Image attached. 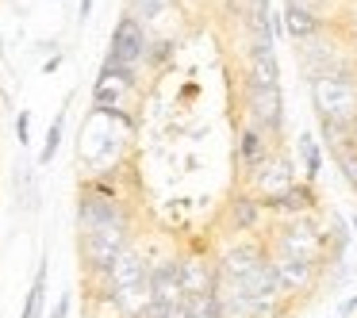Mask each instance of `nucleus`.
<instances>
[{
	"instance_id": "f257e3e1",
	"label": "nucleus",
	"mask_w": 357,
	"mask_h": 318,
	"mask_svg": "<svg viewBox=\"0 0 357 318\" xmlns=\"http://www.w3.org/2000/svg\"><path fill=\"white\" fill-rule=\"evenodd\" d=\"M319 123H354L357 119V62H346L323 77L307 81Z\"/></svg>"
},
{
	"instance_id": "f03ea898",
	"label": "nucleus",
	"mask_w": 357,
	"mask_h": 318,
	"mask_svg": "<svg viewBox=\"0 0 357 318\" xmlns=\"http://www.w3.org/2000/svg\"><path fill=\"white\" fill-rule=\"evenodd\" d=\"M269 253L296 257V261H311L323 269V226L315 223V215L307 218H284V223L269 226V238H261Z\"/></svg>"
},
{
	"instance_id": "7ed1b4c3",
	"label": "nucleus",
	"mask_w": 357,
	"mask_h": 318,
	"mask_svg": "<svg viewBox=\"0 0 357 318\" xmlns=\"http://www.w3.org/2000/svg\"><path fill=\"white\" fill-rule=\"evenodd\" d=\"M131 230H135V218H119V223L96 226V230H81L77 234L81 272H104L127 246H131Z\"/></svg>"
},
{
	"instance_id": "20e7f679",
	"label": "nucleus",
	"mask_w": 357,
	"mask_h": 318,
	"mask_svg": "<svg viewBox=\"0 0 357 318\" xmlns=\"http://www.w3.org/2000/svg\"><path fill=\"white\" fill-rule=\"evenodd\" d=\"M242 108H246V123L280 146V134H284V96H280V88H261L242 81Z\"/></svg>"
},
{
	"instance_id": "39448f33",
	"label": "nucleus",
	"mask_w": 357,
	"mask_h": 318,
	"mask_svg": "<svg viewBox=\"0 0 357 318\" xmlns=\"http://www.w3.org/2000/svg\"><path fill=\"white\" fill-rule=\"evenodd\" d=\"M146 47H150L146 27H142L139 19H131V16L123 12V16L116 19V27H112V39H108V58H104V62L127 65V70H139V65H142V58H146Z\"/></svg>"
},
{
	"instance_id": "423d86ee",
	"label": "nucleus",
	"mask_w": 357,
	"mask_h": 318,
	"mask_svg": "<svg viewBox=\"0 0 357 318\" xmlns=\"http://www.w3.org/2000/svg\"><path fill=\"white\" fill-rule=\"evenodd\" d=\"M292 184H296V161L284 154V150H273V154L246 177V192H254L257 200H265V196H280V192H288Z\"/></svg>"
},
{
	"instance_id": "0eeeda50",
	"label": "nucleus",
	"mask_w": 357,
	"mask_h": 318,
	"mask_svg": "<svg viewBox=\"0 0 357 318\" xmlns=\"http://www.w3.org/2000/svg\"><path fill=\"white\" fill-rule=\"evenodd\" d=\"M119 218H135L131 207H127L119 196H100V192H93L89 184H81V196H77V234L81 230H96V226H108V223H119Z\"/></svg>"
},
{
	"instance_id": "6e6552de",
	"label": "nucleus",
	"mask_w": 357,
	"mask_h": 318,
	"mask_svg": "<svg viewBox=\"0 0 357 318\" xmlns=\"http://www.w3.org/2000/svg\"><path fill=\"white\" fill-rule=\"evenodd\" d=\"M261 203V211H265V218H277V223H284V218H307V215H315L319 211V192H315V184H307V180H296L288 192H280V196H265V200H257Z\"/></svg>"
},
{
	"instance_id": "1a4fd4ad",
	"label": "nucleus",
	"mask_w": 357,
	"mask_h": 318,
	"mask_svg": "<svg viewBox=\"0 0 357 318\" xmlns=\"http://www.w3.org/2000/svg\"><path fill=\"white\" fill-rule=\"evenodd\" d=\"M269 264L277 272V284H280V295L292 299V295H303L311 299V292H319V264L311 261H296V257H280V253H269Z\"/></svg>"
},
{
	"instance_id": "9d476101",
	"label": "nucleus",
	"mask_w": 357,
	"mask_h": 318,
	"mask_svg": "<svg viewBox=\"0 0 357 318\" xmlns=\"http://www.w3.org/2000/svg\"><path fill=\"white\" fill-rule=\"evenodd\" d=\"M296 47H300V70H303V77H307V81H315V77H323V73L338 70V65L354 62V58L342 54L338 42H331V35H326V31L315 35V39H307V42H296Z\"/></svg>"
},
{
	"instance_id": "9b49d317",
	"label": "nucleus",
	"mask_w": 357,
	"mask_h": 318,
	"mask_svg": "<svg viewBox=\"0 0 357 318\" xmlns=\"http://www.w3.org/2000/svg\"><path fill=\"white\" fill-rule=\"evenodd\" d=\"M177 272H181V292H185V299L211 295V287H215V257L200 253V249L181 253L177 257Z\"/></svg>"
},
{
	"instance_id": "f8f14e48",
	"label": "nucleus",
	"mask_w": 357,
	"mask_h": 318,
	"mask_svg": "<svg viewBox=\"0 0 357 318\" xmlns=\"http://www.w3.org/2000/svg\"><path fill=\"white\" fill-rule=\"evenodd\" d=\"M146 272H150V257L131 241V246H127L123 253L108 264V287H112V295H116V292H131V287H142V284H146Z\"/></svg>"
},
{
	"instance_id": "ddd939ff",
	"label": "nucleus",
	"mask_w": 357,
	"mask_h": 318,
	"mask_svg": "<svg viewBox=\"0 0 357 318\" xmlns=\"http://www.w3.org/2000/svg\"><path fill=\"white\" fill-rule=\"evenodd\" d=\"M273 150H280L277 142H269L257 127H250L246 119H242V127H238V142H234V165L242 169V180L250 177V173L257 169V165L265 161V157L273 154Z\"/></svg>"
},
{
	"instance_id": "4468645a",
	"label": "nucleus",
	"mask_w": 357,
	"mask_h": 318,
	"mask_svg": "<svg viewBox=\"0 0 357 318\" xmlns=\"http://www.w3.org/2000/svg\"><path fill=\"white\" fill-rule=\"evenodd\" d=\"M223 223H227V230H234V234H254L257 226L265 223V211H261V203H257V196L246 192V188H238V192L231 196V203H227V211H223Z\"/></svg>"
},
{
	"instance_id": "2eb2a0df",
	"label": "nucleus",
	"mask_w": 357,
	"mask_h": 318,
	"mask_svg": "<svg viewBox=\"0 0 357 318\" xmlns=\"http://www.w3.org/2000/svg\"><path fill=\"white\" fill-rule=\"evenodd\" d=\"M146 287H150V303H177V299H185V292H181L177 257H162V261H150Z\"/></svg>"
},
{
	"instance_id": "dca6fc26",
	"label": "nucleus",
	"mask_w": 357,
	"mask_h": 318,
	"mask_svg": "<svg viewBox=\"0 0 357 318\" xmlns=\"http://www.w3.org/2000/svg\"><path fill=\"white\" fill-rule=\"evenodd\" d=\"M326 27H331V19H319L311 12L296 8V4H284V12H280V31L292 35V42H307L315 35H323Z\"/></svg>"
},
{
	"instance_id": "f3484780",
	"label": "nucleus",
	"mask_w": 357,
	"mask_h": 318,
	"mask_svg": "<svg viewBox=\"0 0 357 318\" xmlns=\"http://www.w3.org/2000/svg\"><path fill=\"white\" fill-rule=\"evenodd\" d=\"M296 154H300V165H303V180L315 184L319 173H323V142L311 131H303L300 138H296Z\"/></svg>"
},
{
	"instance_id": "a211bd4d",
	"label": "nucleus",
	"mask_w": 357,
	"mask_h": 318,
	"mask_svg": "<svg viewBox=\"0 0 357 318\" xmlns=\"http://www.w3.org/2000/svg\"><path fill=\"white\" fill-rule=\"evenodd\" d=\"M246 81L261 88H280V65L277 54H250L246 62Z\"/></svg>"
},
{
	"instance_id": "6ab92c4d",
	"label": "nucleus",
	"mask_w": 357,
	"mask_h": 318,
	"mask_svg": "<svg viewBox=\"0 0 357 318\" xmlns=\"http://www.w3.org/2000/svg\"><path fill=\"white\" fill-rule=\"evenodd\" d=\"M47 272H50V261L43 257V261H39V272H35V280H31V292H27V299H24V315H20V318H43V299H47Z\"/></svg>"
},
{
	"instance_id": "aec40b11",
	"label": "nucleus",
	"mask_w": 357,
	"mask_h": 318,
	"mask_svg": "<svg viewBox=\"0 0 357 318\" xmlns=\"http://www.w3.org/2000/svg\"><path fill=\"white\" fill-rule=\"evenodd\" d=\"M173 4H177V0H127V16L146 27V24H154V19H162Z\"/></svg>"
},
{
	"instance_id": "412c9836",
	"label": "nucleus",
	"mask_w": 357,
	"mask_h": 318,
	"mask_svg": "<svg viewBox=\"0 0 357 318\" xmlns=\"http://www.w3.org/2000/svg\"><path fill=\"white\" fill-rule=\"evenodd\" d=\"M62 134H66V111H58V116H54V123L47 127V138H43V150H39V169H47V165L58 157V146H62Z\"/></svg>"
},
{
	"instance_id": "4be33fe9",
	"label": "nucleus",
	"mask_w": 357,
	"mask_h": 318,
	"mask_svg": "<svg viewBox=\"0 0 357 318\" xmlns=\"http://www.w3.org/2000/svg\"><path fill=\"white\" fill-rule=\"evenodd\" d=\"M173 50H177V42H173V39H150L142 65H150V70H162V65L173 62Z\"/></svg>"
},
{
	"instance_id": "5701e85b",
	"label": "nucleus",
	"mask_w": 357,
	"mask_h": 318,
	"mask_svg": "<svg viewBox=\"0 0 357 318\" xmlns=\"http://www.w3.org/2000/svg\"><path fill=\"white\" fill-rule=\"evenodd\" d=\"M331 157H334V165H338L342 180H346V184L357 192V146H349V150H334Z\"/></svg>"
},
{
	"instance_id": "b1692460",
	"label": "nucleus",
	"mask_w": 357,
	"mask_h": 318,
	"mask_svg": "<svg viewBox=\"0 0 357 318\" xmlns=\"http://www.w3.org/2000/svg\"><path fill=\"white\" fill-rule=\"evenodd\" d=\"M188 318H219L215 299H211V295H196V299H188Z\"/></svg>"
},
{
	"instance_id": "393cba45",
	"label": "nucleus",
	"mask_w": 357,
	"mask_h": 318,
	"mask_svg": "<svg viewBox=\"0 0 357 318\" xmlns=\"http://www.w3.org/2000/svg\"><path fill=\"white\" fill-rule=\"evenodd\" d=\"M284 4H296V8L311 12V16L326 19V12H331V0H284Z\"/></svg>"
},
{
	"instance_id": "a878e982",
	"label": "nucleus",
	"mask_w": 357,
	"mask_h": 318,
	"mask_svg": "<svg viewBox=\"0 0 357 318\" xmlns=\"http://www.w3.org/2000/svg\"><path fill=\"white\" fill-rule=\"evenodd\" d=\"M16 138H20V146L31 142V111H20L16 116Z\"/></svg>"
},
{
	"instance_id": "bb28decb",
	"label": "nucleus",
	"mask_w": 357,
	"mask_h": 318,
	"mask_svg": "<svg viewBox=\"0 0 357 318\" xmlns=\"http://www.w3.org/2000/svg\"><path fill=\"white\" fill-rule=\"evenodd\" d=\"M70 307H73L70 292H62V295H58V303L50 307V315H47V318H70Z\"/></svg>"
},
{
	"instance_id": "cd10ccee",
	"label": "nucleus",
	"mask_w": 357,
	"mask_h": 318,
	"mask_svg": "<svg viewBox=\"0 0 357 318\" xmlns=\"http://www.w3.org/2000/svg\"><path fill=\"white\" fill-rule=\"evenodd\" d=\"M357 310V295H349V299H342V307H338V315L346 318V315H354Z\"/></svg>"
},
{
	"instance_id": "c85d7f7f",
	"label": "nucleus",
	"mask_w": 357,
	"mask_h": 318,
	"mask_svg": "<svg viewBox=\"0 0 357 318\" xmlns=\"http://www.w3.org/2000/svg\"><path fill=\"white\" fill-rule=\"evenodd\" d=\"M89 16H93V0H81V8H77V19H81V24H85Z\"/></svg>"
},
{
	"instance_id": "c756f323",
	"label": "nucleus",
	"mask_w": 357,
	"mask_h": 318,
	"mask_svg": "<svg viewBox=\"0 0 357 318\" xmlns=\"http://www.w3.org/2000/svg\"><path fill=\"white\" fill-rule=\"evenodd\" d=\"M58 65H62V54H54V58H50V62H47V65H43V70H47V73H54V70H58Z\"/></svg>"
},
{
	"instance_id": "7c9ffc66",
	"label": "nucleus",
	"mask_w": 357,
	"mask_h": 318,
	"mask_svg": "<svg viewBox=\"0 0 357 318\" xmlns=\"http://www.w3.org/2000/svg\"><path fill=\"white\" fill-rule=\"evenodd\" d=\"M346 226H349V234L357 238V215H349V218H346Z\"/></svg>"
},
{
	"instance_id": "2f4dec72",
	"label": "nucleus",
	"mask_w": 357,
	"mask_h": 318,
	"mask_svg": "<svg viewBox=\"0 0 357 318\" xmlns=\"http://www.w3.org/2000/svg\"><path fill=\"white\" fill-rule=\"evenodd\" d=\"M0 54H4V31H0Z\"/></svg>"
},
{
	"instance_id": "473e14b6",
	"label": "nucleus",
	"mask_w": 357,
	"mask_h": 318,
	"mask_svg": "<svg viewBox=\"0 0 357 318\" xmlns=\"http://www.w3.org/2000/svg\"><path fill=\"white\" fill-rule=\"evenodd\" d=\"M326 318H334V315H326Z\"/></svg>"
}]
</instances>
